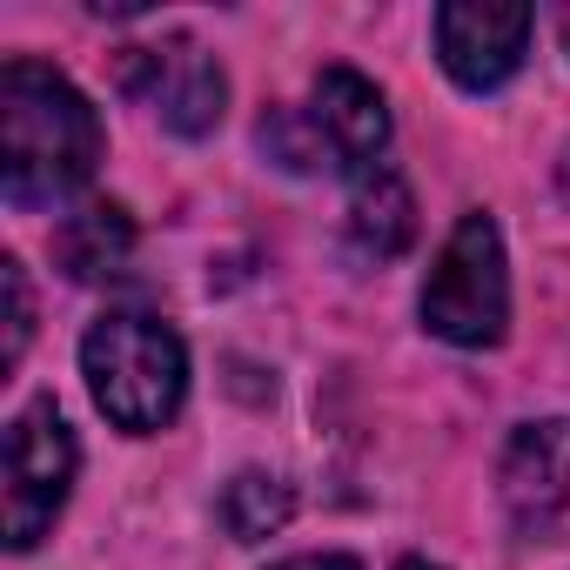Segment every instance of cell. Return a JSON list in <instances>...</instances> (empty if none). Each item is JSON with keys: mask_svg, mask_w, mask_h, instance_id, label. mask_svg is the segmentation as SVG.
<instances>
[{"mask_svg": "<svg viewBox=\"0 0 570 570\" xmlns=\"http://www.w3.org/2000/svg\"><path fill=\"white\" fill-rule=\"evenodd\" d=\"M101 161L95 101L48 61L14 55L0 68V195L8 208H61Z\"/></svg>", "mask_w": 570, "mask_h": 570, "instance_id": "cell-1", "label": "cell"}, {"mask_svg": "<svg viewBox=\"0 0 570 570\" xmlns=\"http://www.w3.org/2000/svg\"><path fill=\"white\" fill-rule=\"evenodd\" d=\"M81 376L95 410L128 436L168 430L188 403V350L161 316L141 309H108L81 336Z\"/></svg>", "mask_w": 570, "mask_h": 570, "instance_id": "cell-2", "label": "cell"}, {"mask_svg": "<svg viewBox=\"0 0 570 570\" xmlns=\"http://www.w3.org/2000/svg\"><path fill=\"white\" fill-rule=\"evenodd\" d=\"M416 316L436 343L450 350H497L510 336V262H503V228L470 208L456 215V228L443 235L430 275H423V296Z\"/></svg>", "mask_w": 570, "mask_h": 570, "instance_id": "cell-3", "label": "cell"}, {"mask_svg": "<svg viewBox=\"0 0 570 570\" xmlns=\"http://www.w3.org/2000/svg\"><path fill=\"white\" fill-rule=\"evenodd\" d=\"M115 81H121L128 101H141V108H148L168 135H181V141H202V135L222 128L228 75H222V61H215L195 35H161V41L121 48Z\"/></svg>", "mask_w": 570, "mask_h": 570, "instance_id": "cell-4", "label": "cell"}, {"mask_svg": "<svg viewBox=\"0 0 570 570\" xmlns=\"http://www.w3.org/2000/svg\"><path fill=\"white\" fill-rule=\"evenodd\" d=\"M75 470H81V450H75L61 403L35 396L8 423V490H0V503H8V550H35L55 530V517L75 490Z\"/></svg>", "mask_w": 570, "mask_h": 570, "instance_id": "cell-5", "label": "cell"}, {"mask_svg": "<svg viewBox=\"0 0 570 570\" xmlns=\"http://www.w3.org/2000/svg\"><path fill=\"white\" fill-rule=\"evenodd\" d=\"M497 497L523 543H570V416L523 423L503 443Z\"/></svg>", "mask_w": 570, "mask_h": 570, "instance_id": "cell-6", "label": "cell"}, {"mask_svg": "<svg viewBox=\"0 0 570 570\" xmlns=\"http://www.w3.org/2000/svg\"><path fill=\"white\" fill-rule=\"evenodd\" d=\"M530 28H537L530 8H490V0H450V8H436V21H430L443 75L456 88H470V95H497L523 68Z\"/></svg>", "mask_w": 570, "mask_h": 570, "instance_id": "cell-7", "label": "cell"}, {"mask_svg": "<svg viewBox=\"0 0 570 570\" xmlns=\"http://www.w3.org/2000/svg\"><path fill=\"white\" fill-rule=\"evenodd\" d=\"M309 128L330 155V168H343L350 181L383 168V148H390V101L370 75L356 68H323L316 88H309Z\"/></svg>", "mask_w": 570, "mask_h": 570, "instance_id": "cell-8", "label": "cell"}, {"mask_svg": "<svg viewBox=\"0 0 570 570\" xmlns=\"http://www.w3.org/2000/svg\"><path fill=\"white\" fill-rule=\"evenodd\" d=\"M343 235H350V255H356V262H396V255L416 242V202H410V181H403L390 161L350 181Z\"/></svg>", "mask_w": 570, "mask_h": 570, "instance_id": "cell-9", "label": "cell"}, {"mask_svg": "<svg viewBox=\"0 0 570 570\" xmlns=\"http://www.w3.org/2000/svg\"><path fill=\"white\" fill-rule=\"evenodd\" d=\"M55 255L75 282H101V275H121L128 255H135V222L115 208V202H88L61 222L55 235Z\"/></svg>", "mask_w": 570, "mask_h": 570, "instance_id": "cell-10", "label": "cell"}, {"mask_svg": "<svg viewBox=\"0 0 570 570\" xmlns=\"http://www.w3.org/2000/svg\"><path fill=\"white\" fill-rule=\"evenodd\" d=\"M289 510H296L289 483L268 476V470H242V476L222 490V523H228L235 543H262V537H275L282 523H289Z\"/></svg>", "mask_w": 570, "mask_h": 570, "instance_id": "cell-11", "label": "cell"}, {"mask_svg": "<svg viewBox=\"0 0 570 570\" xmlns=\"http://www.w3.org/2000/svg\"><path fill=\"white\" fill-rule=\"evenodd\" d=\"M255 141H262V155L275 161V168H289V175H303V168H330V155H323V141H316V128H309V115L303 108H268L262 115V128H255Z\"/></svg>", "mask_w": 570, "mask_h": 570, "instance_id": "cell-12", "label": "cell"}, {"mask_svg": "<svg viewBox=\"0 0 570 570\" xmlns=\"http://www.w3.org/2000/svg\"><path fill=\"white\" fill-rule=\"evenodd\" d=\"M0 282H8V350H0V363H8V370H21V356H28V336H35V296H28V268L8 255V262H0Z\"/></svg>", "mask_w": 570, "mask_h": 570, "instance_id": "cell-13", "label": "cell"}, {"mask_svg": "<svg viewBox=\"0 0 570 570\" xmlns=\"http://www.w3.org/2000/svg\"><path fill=\"white\" fill-rule=\"evenodd\" d=\"M268 570H363V563L343 557V550H316V557H282V563H268Z\"/></svg>", "mask_w": 570, "mask_h": 570, "instance_id": "cell-14", "label": "cell"}, {"mask_svg": "<svg viewBox=\"0 0 570 570\" xmlns=\"http://www.w3.org/2000/svg\"><path fill=\"white\" fill-rule=\"evenodd\" d=\"M396 570H443V563H423V557H403Z\"/></svg>", "mask_w": 570, "mask_h": 570, "instance_id": "cell-15", "label": "cell"}, {"mask_svg": "<svg viewBox=\"0 0 570 570\" xmlns=\"http://www.w3.org/2000/svg\"><path fill=\"white\" fill-rule=\"evenodd\" d=\"M557 35H563V48H570V8H563V14H557Z\"/></svg>", "mask_w": 570, "mask_h": 570, "instance_id": "cell-16", "label": "cell"}, {"mask_svg": "<svg viewBox=\"0 0 570 570\" xmlns=\"http://www.w3.org/2000/svg\"><path fill=\"white\" fill-rule=\"evenodd\" d=\"M563 195H570V148H563Z\"/></svg>", "mask_w": 570, "mask_h": 570, "instance_id": "cell-17", "label": "cell"}]
</instances>
